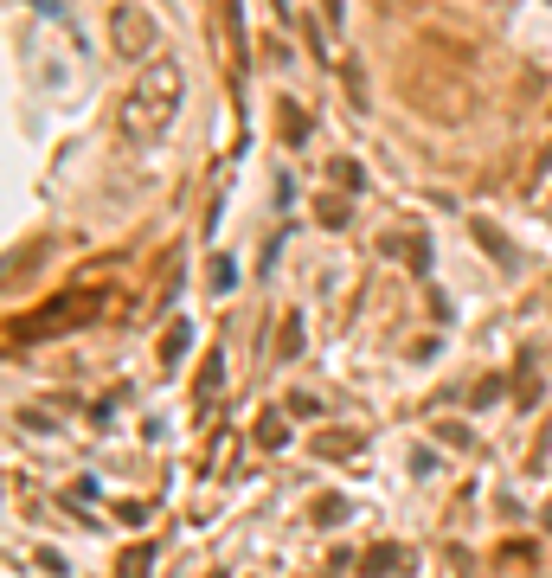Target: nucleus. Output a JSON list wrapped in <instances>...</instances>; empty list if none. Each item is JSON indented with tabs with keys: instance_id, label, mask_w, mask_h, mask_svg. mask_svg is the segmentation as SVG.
<instances>
[{
	"instance_id": "1",
	"label": "nucleus",
	"mask_w": 552,
	"mask_h": 578,
	"mask_svg": "<svg viewBox=\"0 0 552 578\" xmlns=\"http://www.w3.org/2000/svg\"><path fill=\"white\" fill-rule=\"evenodd\" d=\"M148 39H155V26H148L142 13H116V45L122 52H129V45H148Z\"/></svg>"
}]
</instances>
